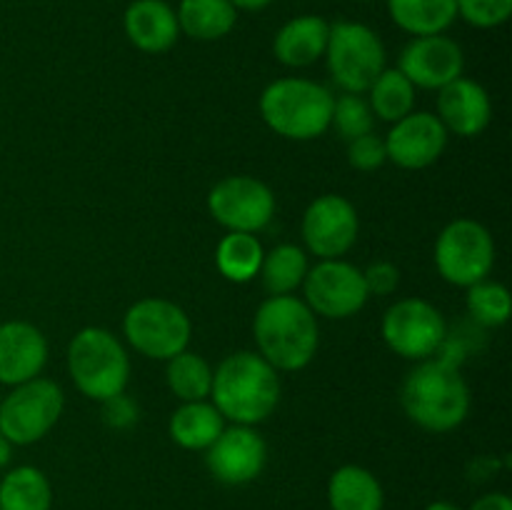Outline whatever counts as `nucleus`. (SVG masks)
I'll return each instance as SVG.
<instances>
[{"mask_svg":"<svg viewBox=\"0 0 512 510\" xmlns=\"http://www.w3.org/2000/svg\"><path fill=\"white\" fill-rule=\"evenodd\" d=\"M400 405L418 428L450 433L470 413V385L450 355L420 360L400 385Z\"/></svg>","mask_w":512,"mask_h":510,"instance_id":"obj_1","label":"nucleus"},{"mask_svg":"<svg viewBox=\"0 0 512 510\" xmlns=\"http://www.w3.org/2000/svg\"><path fill=\"white\" fill-rule=\"evenodd\" d=\"M258 355L275 370L298 373L313 363L320 345L318 315L295 295H270L253 318Z\"/></svg>","mask_w":512,"mask_h":510,"instance_id":"obj_2","label":"nucleus"},{"mask_svg":"<svg viewBox=\"0 0 512 510\" xmlns=\"http://www.w3.org/2000/svg\"><path fill=\"white\" fill-rule=\"evenodd\" d=\"M210 403L233 425H258L280 403L278 370L258 353L238 350L213 370Z\"/></svg>","mask_w":512,"mask_h":510,"instance_id":"obj_3","label":"nucleus"},{"mask_svg":"<svg viewBox=\"0 0 512 510\" xmlns=\"http://www.w3.org/2000/svg\"><path fill=\"white\" fill-rule=\"evenodd\" d=\"M333 93L308 78L273 80L260 95V118L288 140H315L333 120Z\"/></svg>","mask_w":512,"mask_h":510,"instance_id":"obj_4","label":"nucleus"},{"mask_svg":"<svg viewBox=\"0 0 512 510\" xmlns=\"http://www.w3.org/2000/svg\"><path fill=\"white\" fill-rule=\"evenodd\" d=\"M68 373L85 398L103 403L128 388L130 355L110 330L90 325L70 340Z\"/></svg>","mask_w":512,"mask_h":510,"instance_id":"obj_5","label":"nucleus"},{"mask_svg":"<svg viewBox=\"0 0 512 510\" xmlns=\"http://www.w3.org/2000/svg\"><path fill=\"white\" fill-rule=\"evenodd\" d=\"M330 78L343 93L363 95L388 68V53L370 25L358 20H338L330 25L328 48H325Z\"/></svg>","mask_w":512,"mask_h":510,"instance_id":"obj_6","label":"nucleus"},{"mask_svg":"<svg viewBox=\"0 0 512 510\" xmlns=\"http://www.w3.org/2000/svg\"><path fill=\"white\" fill-rule=\"evenodd\" d=\"M63 408L65 395L55 380H25L0 398V433L13 445H33L55 428Z\"/></svg>","mask_w":512,"mask_h":510,"instance_id":"obj_7","label":"nucleus"},{"mask_svg":"<svg viewBox=\"0 0 512 510\" xmlns=\"http://www.w3.org/2000/svg\"><path fill=\"white\" fill-rule=\"evenodd\" d=\"M123 335L133 350L153 360H170L190 345L193 323L178 303L165 298H143L128 308Z\"/></svg>","mask_w":512,"mask_h":510,"instance_id":"obj_8","label":"nucleus"},{"mask_svg":"<svg viewBox=\"0 0 512 510\" xmlns=\"http://www.w3.org/2000/svg\"><path fill=\"white\" fill-rule=\"evenodd\" d=\"M433 258L443 280L458 288H470L493 273L495 240L478 220L458 218L440 230Z\"/></svg>","mask_w":512,"mask_h":510,"instance_id":"obj_9","label":"nucleus"},{"mask_svg":"<svg viewBox=\"0 0 512 510\" xmlns=\"http://www.w3.org/2000/svg\"><path fill=\"white\" fill-rule=\"evenodd\" d=\"M380 333L395 355L420 363L443 350L448 340V323L428 300L403 298L385 310Z\"/></svg>","mask_w":512,"mask_h":510,"instance_id":"obj_10","label":"nucleus"},{"mask_svg":"<svg viewBox=\"0 0 512 510\" xmlns=\"http://www.w3.org/2000/svg\"><path fill=\"white\" fill-rule=\"evenodd\" d=\"M208 210L228 233H258L275 215V195L253 175H228L208 193Z\"/></svg>","mask_w":512,"mask_h":510,"instance_id":"obj_11","label":"nucleus"},{"mask_svg":"<svg viewBox=\"0 0 512 510\" xmlns=\"http://www.w3.org/2000/svg\"><path fill=\"white\" fill-rule=\"evenodd\" d=\"M303 293L305 305L315 315L330 320L353 318L365 308L370 298L363 270L343 258L320 260L318 265L308 268Z\"/></svg>","mask_w":512,"mask_h":510,"instance_id":"obj_12","label":"nucleus"},{"mask_svg":"<svg viewBox=\"0 0 512 510\" xmlns=\"http://www.w3.org/2000/svg\"><path fill=\"white\" fill-rule=\"evenodd\" d=\"M360 218L345 195L325 193L305 208L300 233L308 253L320 260L343 258L358 240Z\"/></svg>","mask_w":512,"mask_h":510,"instance_id":"obj_13","label":"nucleus"},{"mask_svg":"<svg viewBox=\"0 0 512 510\" xmlns=\"http://www.w3.org/2000/svg\"><path fill=\"white\" fill-rule=\"evenodd\" d=\"M268 463V443L255 425H230L205 450L210 475L223 485H248Z\"/></svg>","mask_w":512,"mask_h":510,"instance_id":"obj_14","label":"nucleus"},{"mask_svg":"<svg viewBox=\"0 0 512 510\" xmlns=\"http://www.w3.org/2000/svg\"><path fill=\"white\" fill-rule=\"evenodd\" d=\"M463 68V48L445 33L418 35L400 50L398 58L400 73L413 83V88L423 90L445 88L463 75Z\"/></svg>","mask_w":512,"mask_h":510,"instance_id":"obj_15","label":"nucleus"},{"mask_svg":"<svg viewBox=\"0 0 512 510\" xmlns=\"http://www.w3.org/2000/svg\"><path fill=\"white\" fill-rule=\"evenodd\" d=\"M450 133L433 113H410L393 123L385 135V153L403 170H423L438 163L448 148Z\"/></svg>","mask_w":512,"mask_h":510,"instance_id":"obj_16","label":"nucleus"},{"mask_svg":"<svg viewBox=\"0 0 512 510\" xmlns=\"http://www.w3.org/2000/svg\"><path fill=\"white\" fill-rule=\"evenodd\" d=\"M48 363V340L43 330L25 320L0 325V383L20 385L43 373Z\"/></svg>","mask_w":512,"mask_h":510,"instance_id":"obj_17","label":"nucleus"},{"mask_svg":"<svg viewBox=\"0 0 512 510\" xmlns=\"http://www.w3.org/2000/svg\"><path fill=\"white\" fill-rule=\"evenodd\" d=\"M438 120L458 138H475L493 120V103L488 90L473 78H455L438 90Z\"/></svg>","mask_w":512,"mask_h":510,"instance_id":"obj_18","label":"nucleus"},{"mask_svg":"<svg viewBox=\"0 0 512 510\" xmlns=\"http://www.w3.org/2000/svg\"><path fill=\"white\" fill-rule=\"evenodd\" d=\"M123 30L135 48L150 55L168 53L180 38L178 15L168 0H133L123 13Z\"/></svg>","mask_w":512,"mask_h":510,"instance_id":"obj_19","label":"nucleus"},{"mask_svg":"<svg viewBox=\"0 0 512 510\" xmlns=\"http://www.w3.org/2000/svg\"><path fill=\"white\" fill-rule=\"evenodd\" d=\"M330 23L323 15H298L288 20L273 38V53L285 68H310L325 55Z\"/></svg>","mask_w":512,"mask_h":510,"instance_id":"obj_20","label":"nucleus"},{"mask_svg":"<svg viewBox=\"0 0 512 510\" xmlns=\"http://www.w3.org/2000/svg\"><path fill=\"white\" fill-rule=\"evenodd\" d=\"M330 510H383L380 480L363 465H340L328 480Z\"/></svg>","mask_w":512,"mask_h":510,"instance_id":"obj_21","label":"nucleus"},{"mask_svg":"<svg viewBox=\"0 0 512 510\" xmlns=\"http://www.w3.org/2000/svg\"><path fill=\"white\" fill-rule=\"evenodd\" d=\"M170 438L185 450H208L225 428V418L210 400L183 403L170 415Z\"/></svg>","mask_w":512,"mask_h":510,"instance_id":"obj_22","label":"nucleus"},{"mask_svg":"<svg viewBox=\"0 0 512 510\" xmlns=\"http://www.w3.org/2000/svg\"><path fill=\"white\" fill-rule=\"evenodd\" d=\"M180 33L193 40H220L238 23V10L230 0H180L178 8Z\"/></svg>","mask_w":512,"mask_h":510,"instance_id":"obj_23","label":"nucleus"},{"mask_svg":"<svg viewBox=\"0 0 512 510\" xmlns=\"http://www.w3.org/2000/svg\"><path fill=\"white\" fill-rule=\"evenodd\" d=\"M388 13L413 38L440 35L458 20V0H388Z\"/></svg>","mask_w":512,"mask_h":510,"instance_id":"obj_24","label":"nucleus"},{"mask_svg":"<svg viewBox=\"0 0 512 510\" xmlns=\"http://www.w3.org/2000/svg\"><path fill=\"white\" fill-rule=\"evenodd\" d=\"M53 485L35 465H18L0 480V510H50Z\"/></svg>","mask_w":512,"mask_h":510,"instance_id":"obj_25","label":"nucleus"},{"mask_svg":"<svg viewBox=\"0 0 512 510\" xmlns=\"http://www.w3.org/2000/svg\"><path fill=\"white\" fill-rule=\"evenodd\" d=\"M308 268V253L300 245L280 243L263 253L258 275L270 295H293L303 285Z\"/></svg>","mask_w":512,"mask_h":510,"instance_id":"obj_26","label":"nucleus"},{"mask_svg":"<svg viewBox=\"0 0 512 510\" xmlns=\"http://www.w3.org/2000/svg\"><path fill=\"white\" fill-rule=\"evenodd\" d=\"M263 245L253 233H228L215 248V265L230 283H248L260 273Z\"/></svg>","mask_w":512,"mask_h":510,"instance_id":"obj_27","label":"nucleus"},{"mask_svg":"<svg viewBox=\"0 0 512 510\" xmlns=\"http://www.w3.org/2000/svg\"><path fill=\"white\" fill-rule=\"evenodd\" d=\"M165 380L168 388L173 390L175 398L183 403H193V400H208L210 388H213V368L203 355L193 353V350H183V353L173 355L165 360Z\"/></svg>","mask_w":512,"mask_h":510,"instance_id":"obj_28","label":"nucleus"},{"mask_svg":"<svg viewBox=\"0 0 512 510\" xmlns=\"http://www.w3.org/2000/svg\"><path fill=\"white\" fill-rule=\"evenodd\" d=\"M370 110L385 123H398L415 108V88L398 68H385L370 85Z\"/></svg>","mask_w":512,"mask_h":510,"instance_id":"obj_29","label":"nucleus"},{"mask_svg":"<svg viewBox=\"0 0 512 510\" xmlns=\"http://www.w3.org/2000/svg\"><path fill=\"white\" fill-rule=\"evenodd\" d=\"M465 305L475 323L485 325V328H498L510 320L512 313V298L510 290L503 283L485 278L480 283L470 285L468 295H465Z\"/></svg>","mask_w":512,"mask_h":510,"instance_id":"obj_30","label":"nucleus"},{"mask_svg":"<svg viewBox=\"0 0 512 510\" xmlns=\"http://www.w3.org/2000/svg\"><path fill=\"white\" fill-rule=\"evenodd\" d=\"M330 125H335L340 138L350 143V140L360 138V135L373 133L375 115L363 95L343 93L340 98H335L333 120H330Z\"/></svg>","mask_w":512,"mask_h":510,"instance_id":"obj_31","label":"nucleus"},{"mask_svg":"<svg viewBox=\"0 0 512 510\" xmlns=\"http://www.w3.org/2000/svg\"><path fill=\"white\" fill-rule=\"evenodd\" d=\"M512 15V0H458V18L473 28H498L508 23Z\"/></svg>","mask_w":512,"mask_h":510,"instance_id":"obj_32","label":"nucleus"},{"mask_svg":"<svg viewBox=\"0 0 512 510\" xmlns=\"http://www.w3.org/2000/svg\"><path fill=\"white\" fill-rule=\"evenodd\" d=\"M385 160H388L385 140L378 138L375 133L360 135V138L348 143V163L353 165L355 170H360V173H373V170H378Z\"/></svg>","mask_w":512,"mask_h":510,"instance_id":"obj_33","label":"nucleus"},{"mask_svg":"<svg viewBox=\"0 0 512 510\" xmlns=\"http://www.w3.org/2000/svg\"><path fill=\"white\" fill-rule=\"evenodd\" d=\"M363 278L365 285H368V293L383 298V295H390L398 290L400 270L398 265L388 263V260H378V263L368 265V268L363 270Z\"/></svg>","mask_w":512,"mask_h":510,"instance_id":"obj_34","label":"nucleus"},{"mask_svg":"<svg viewBox=\"0 0 512 510\" xmlns=\"http://www.w3.org/2000/svg\"><path fill=\"white\" fill-rule=\"evenodd\" d=\"M100 405H103L105 425H110V428L115 430L130 428V425H135V420H138V405H135L125 393L113 395V398L103 400Z\"/></svg>","mask_w":512,"mask_h":510,"instance_id":"obj_35","label":"nucleus"},{"mask_svg":"<svg viewBox=\"0 0 512 510\" xmlns=\"http://www.w3.org/2000/svg\"><path fill=\"white\" fill-rule=\"evenodd\" d=\"M470 510H512V500L505 493H485L470 505Z\"/></svg>","mask_w":512,"mask_h":510,"instance_id":"obj_36","label":"nucleus"},{"mask_svg":"<svg viewBox=\"0 0 512 510\" xmlns=\"http://www.w3.org/2000/svg\"><path fill=\"white\" fill-rule=\"evenodd\" d=\"M230 3L235 5V10H250V13H255V10L268 8L273 0H230Z\"/></svg>","mask_w":512,"mask_h":510,"instance_id":"obj_37","label":"nucleus"},{"mask_svg":"<svg viewBox=\"0 0 512 510\" xmlns=\"http://www.w3.org/2000/svg\"><path fill=\"white\" fill-rule=\"evenodd\" d=\"M10 458H13V443L0 433V470L10 463Z\"/></svg>","mask_w":512,"mask_h":510,"instance_id":"obj_38","label":"nucleus"},{"mask_svg":"<svg viewBox=\"0 0 512 510\" xmlns=\"http://www.w3.org/2000/svg\"><path fill=\"white\" fill-rule=\"evenodd\" d=\"M425 510H460V508L455 503H450V500H433Z\"/></svg>","mask_w":512,"mask_h":510,"instance_id":"obj_39","label":"nucleus"}]
</instances>
